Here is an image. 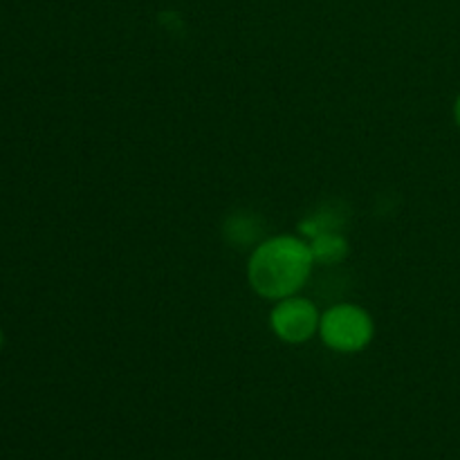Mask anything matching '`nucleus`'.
I'll list each match as a JSON object with an SVG mask.
<instances>
[{
  "instance_id": "nucleus-1",
  "label": "nucleus",
  "mask_w": 460,
  "mask_h": 460,
  "mask_svg": "<svg viewBox=\"0 0 460 460\" xmlns=\"http://www.w3.org/2000/svg\"><path fill=\"white\" fill-rule=\"evenodd\" d=\"M313 265L314 254L310 243L296 236H274L252 252L247 279L259 296L281 301L295 296L305 286Z\"/></svg>"
},
{
  "instance_id": "nucleus-2",
  "label": "nucleus",
  "mask_w": 460,
  "mask_h": 460,
  "mask_svg": "<svg viewBox=\"0 0 460 460\" xmlns=\"http://www.w3.org/2000/svg\"><path fill=\"white\" fill-rule=\"evenodd\" d=\"M319 337L335 353H359L376 337V323L364 308L355 304H340L322 313Z\"/></svg>"
},
{
  "instance_id": "nucleus-3",
  "label": "nucleus",
  "mask_w": 460,
  "mask_h": 460,
  "mask_svg": "<svg viewBox=\"0 0 460 460\" xmlns=\"http://www.w3.org/2000/svg\"><path fill=\"white\" fill-rule=\"evenodd\" d=\"M322 313L317 305L304 296H286L277 301L270 313V326L274 335L286 344H305L319 335Z\"/></svg>"
},
{
  "instance_id": "nucleus-4",
  "label": "nucleus",
  "mask_w": 460,
  "mask_h": 460,
  "mask_svg": "<svg viewBox=\"0 0 460 460\" xmlns=\"http://www.w3.org/2000/svg\"><path fill=\"white\" fill-rule=\"evenodd\" d=\"M313 254L314 261H322V263H335V261L344 259V254L349 252V245L341 236L337 234H319L313 243Z\"/></svg>"
},
{
  "instance_id": "nucleus-5",
  "label": "nucleus",
  "mask_w": 460,
  "mask_h": 460,
  "mask_svg": "<svg viewBox=\"0 0 460 460\" xmlns=\"http://www.w3.org/2000/svg\"><path fill=\"white\" fill-rule=\"evenodd\" d=\"M454 119H456V124L460 128V94L456 97V102H454Z\"/></svg>"
},
{
  "instance_id": "nucleus-6",
  "label": "nucleus",
  "mask_w": 460,
  "mask_h": 460,
  "mask_svg": "<svg viewBox=\"0 0 460 460\" xmlns=\"http://www.w3.org/2000/svg\"><path fill=\"white\" fill-rule=\"evenodd\" d=\"M3 346H4V332L3 328H0V350H3Z\"/></svg>"
}]
</instances>
